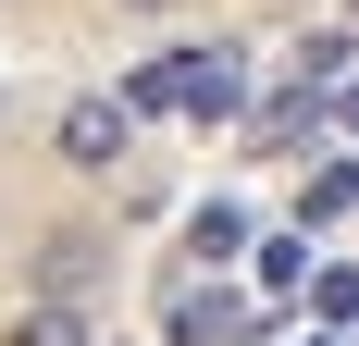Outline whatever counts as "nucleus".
<instances>
[{
	"mask_svg": "<svg viewBox=\"0 0 359 346\" xmlns=\"http://www.w3.org/2000/svg\"><path fill=\"white\" fill-rule=\"evenodd\" d=\"M161 62H174V111L186 124H236V111H248V50H161Z\"/></svg>",
	"mask_w": 359,
	"mask_h": 346,
	"instance_id": "1",
	"label": "nucleus"
},
{
	"mask_svg": "<svg viewBox=\"0 0 359 346\" xmlns=\"http://www.w3.org/2000/svg\"><path fill=\"white\" fill-rule=\"evenodd\" d=\"M50 148H62L74 173H111L124 148H137V124H124V99H62V124H50Z\"/></svg>",
	"mask_w": 359,
	"mask_h": 346,
	"instance_id": "2",
	"label": "nucleus"
},
{
	"mask_svg": "<svg viewBox=\"0 0 359 346\" xmlns=\"http://www.w3.org/2000/svg\"><path fill=\"white\" fill-rule=\"evenodd\" d=\"M248 334V297H236V284H186L174 297V346H236Z\"/></svg>",
	"mask_w": 359,
	"mask_h": 346,
	"instance_id": "3",
	"label": "nucleus"
},
{
	"mask_svg": "<svg viewBox=\"0 0 359 346\" xmlns=\"http://www.w3.org/2000/svg\"><path fill=\"white\" fill-rule=\"evenodd\" d=\"M310 272H323V260H310V235H297V223H285V235H248V284H260V297H297Z\"/></svg>",
	"mask_w": 359,
	"mask_h": 346,
	"instance_id": "4",
	"label": "nucleus"
},
{
	"mask_svg": "<svg viewBox=\"0 0 359 346\" xmlns=\"http://www.w3.org/2000/svg\"><path fill=\"white\" fill-rule=\"evenodd\" d=\"M186 260H211V272H223V260H248V210H236V198H211L198 223H186Z\"/></svg>",
	"mask_w": 359,
	"mask_h": 346,
	"instance_id": "5",
	"label": "nucleus"
},
{
	"mask_svg": "<svg viewBox=\"0 0 359 346\" xmlns=\"http://www.w3.org/2000/svg\"><path fill=\"white\" fill-rule=\"evenodd\" d=\"M87 272H100V247H87V235H50V260H37V310H74Z\"/></svg>",
	"mask_w": 359,
	"mask_h": 346,
	"instance_id": "6",
	"label": "nucleus"
},
{
	"mask_svg": "<svg viewBox=\"0 0 359 346\" xmlns=\"http://www.w3.org/2000/svg\"><path fill=\"white\" fill-rule=\"evenodd\" d=\"M347 210H359V173H347V161H323L310 186H297V235H323V223H347Z\"/></svg>",
	"mask_w": 359,
	"mask_h": 346,
	"instance_id": "7",
	"label": "nucleus"
},
{
	"mask_svg": "<svg viewBox=\"0 0 359 346\" xmlns=\"http://www.w3.org/2000/svg\"><path fill=\"white\" fill-rule=\"evenodd\" d=\"M161 111H174V62H161V50H149V62L124 74V124H161Z\"/></svg>",
	"mask_w": 359,
	"mask_h": 346,
	"instance_id": "8",
	"label": "nucleus"
},
{
	"mask_svg": "<svg viewBox=\"0 0 359 346\" xmlns=\"http://www.w3.org/2000/svg\"><path fill=\"white\" fill-rule=\"evenodd\" d=\"M310 310H323V334H359V272H347V260L310 272Z\"/></svg>",
	"mask_w": 359,
	"mask_h": 346,
	"instance_id": "9",
	"label": "nucleus"
},
{
	"mask_svg": "<svg viewBox=\"0 0 359 346\" xmlns=\"http://www.w3.org/2000/svg\"><path fill=\"white\" fill-rule=\"evenodd\" d=\"M0 346H100V334H87V310H25Z\"/></svg>",
	"mask_w": 359,
	"mask_h": 346,
	"instance_id": "10",
	"label": "nucleus"
},
{
	"mask_svg": "<svg viewBox=\"0 0 359 346\" xmlns=\"http://www.w3.org/2000/svg\"><path fill=\"white\" fill-rule=\"evenodd\" d=\"M323 124H334V137H359V87H334V99H323Z\"/></svg>",
	"mask_w": 359,
	"mask_h": 346,
	"instance_id": "11",
	"label": "nucleus"
},
{
	"mask_svg": "<svg viewBox=\"0 0 359 346\" xmlns=\"http://www.w3.org/2000/svg\"><path fill=\"white\" fill-rule=\"evenodd\" d=\"M124 13H174V0H124Z\"/></svg>",
	"mask_w": 359,
	"mask_h": 346,
	"instance_id": "12",
	"label": "nucleus"
},
{
	"mask_svg": "<svg viewBox=\"0 0 359 346\" xmlns=\"http://www.w3.org/2000/svg\"><path fill=\"white\" fill-rule=\"evenodd\" d=\"M310 346H347V334H310Z\"/></svg>",
	"mask_w": 359,
	"mask_h": 346,
	"instance_id": "13",
	"label": "nucleus"
}]
</instances>
